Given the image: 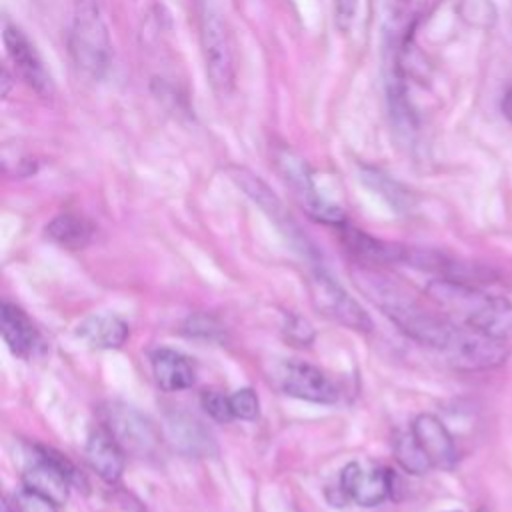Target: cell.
I'll use <instances>...</instances> for the list:
<instances>
[{
  "mask_svg": "<svg viewBox=\"0 0 512 512\" xmlns=\"http://www.w3.org/2000/svg\"><path fill=\"white\" fill-rule=\"evenodd\" d=\"M502 114L506 116V120L512 124V88L506 90L504 98H502Z\"/></svg>",
  "mask_w": 512,
  "mask_h": 512,
  "instance_id": "29",
  "label": "cell"
},
{
  "mask_svg": "<svg viewBox=\"0 0 512 512\" xmlns=\"http://www.w3.org/2000/svg\"><path fill=\"white\" fill-rule=\"evenodd\" d=\"M308 292L316 312H320L328 320H334L360 332L372 330V320L368 312L326 272L316 270L310 274Z\"/></svg>",
  "mask_w": 512,
  "mask_h": 512,
  "instance_id": "8",
  "label": "cell"
},
{
  "mask_svg": "<svg viewBox=\"0 0 512 512\" xmlns=\"http://www.w3.org/2000/svg\"><path fill=\"white\" fill-rule=\"evenodd\" d=\"M202 408L208 412L218 422H230L234 418L232 406H230V396H226L220 390H204L200 396Z\"/></svg>",
  "mask_w": 512,
  "mask_h": 512,
  "instance_id": "25",
  "label": "cell"
},
{
  "mask_svg": "<svg viewBox=\"0 0 512 512\" xmlns=\"http://www.w3.org/2000/svg\"><path fill=\"white\" fill-rule=\"evenodd\" d=\"M282 330H284V338L288 342H292L294 346H308L314 340L312 324L304 316L294 314V312H288L284 316Z\"/></svg>",
  "mask_w": 512,
  "mask_h": 512,
  "instance_id": "23",
  "label": "cell"
},
{
  "mask_svg": "<svg viewBox=\"0 0 512 512\" xmlns=\"http://www.w3.org/2000/svg\"><path fill=\"white\" fill-rule=\"evenodd\" d=\"M94 234V226L78 214H58L46 224V236L68 250L84 248Z\"/></svg>",
  "mask_w": 512,
  "mask_h": 512,
  "instance_id": "20",
  "label": "cell"
},
{
  "mask_svg": "<svg viewBox=\"0 0 512 512\" xmlns=\"http://www.w3.org/2000/svg\"><path fill=\"white\" fill-rule=\"evenodd\" d=\"M230 178L274 222V226L282 232V236L290 242L294 250H298L306 258L316 256L314 244L306 238L298 222L290 216L284 202L270 190V186L262 178H258L246 168H230Z\"/></svg>",
  "mask_w": 512,
  "mask_h": 512,
  "instance_id": "5",
  "label": "cell"
},
{
  "mask_svg": "<svg viewBox=\"0 0 512 512\" xmlns=\"http://www.w3.org/2000/svg\"><path fill=\"white\" fill-rule=\"evenodd\" d=\"M70 54L78 70L102 78L110 66L112 42L100 0H72Z\"/></svg>",
  "mask_w": 512,
  "mask_h": 512,
  "instance_id": "4",
  "label": "cell"
},
{
  "mask_svg": "<svg viewBox=\"0 0 512 512\" xmlns=\"http://www.w3.org/2000/svg\"><path fill=\"white\" fill-rule=\"evenodd\" d=\"M12 506L14 512H58V504L26 486L14 494Z\"/></svg>",
  "mask_w": 512,
  "mask_h": 512,
  "instance_id": "24",
  "label": "cell"
},
{
  "mask_svg": "<svg viewBox=\"0 0 512 512\" xmlns=\"http://www.w3.org/2000/svg\"><path fill=\"white\" fill-rule=\"evenodd\" d=\"M426 294L454 322L502 342L512 340V302L508 298L450 278L430 280Z\"/></svg>",
  "mask_w": 512,
  "mask_h": 512,
  "instance_id": "2",
  "label": "cell"
},
{
  "mask_svg": "<svg viewBox=\"0 0 512 512\" xmlns=\"http://www.w3.org/2000/svg\"><path fill=\"white\" fill-rule=\"evenodd\" d=\"M124 454L126 452L106 428L90 432L86 442V462L104 482L114 484L120 480L124 472Z\"/></svg>",
  "mask_w": 512,
  "mask_h": 512,
  "instance_id": "15",
  "label": "cell"
},
{
  "mask_svg": "<svg viewBox=\"0 0 512 512\" xmlns=\"http://www.w3.org/2000/svg\"><path fill=\"white\" fill-rule=\"evenodd\" d=\"M452 512H458V510H452Z\"/></svg>",
  "mask_w": 512,
  "mask_h": 512,
  "instance_id": "31",
  "label": "cell"
},
{
  "mask_svg": "<svg viewBox=\"0 0 512 512\" xmlns=\"http://www.w3.org/2000/svg\"><path fill=\"white\" fill-rule=\"evenodd\" d=\"M230 406L234 418L240 420H254L258 416V396L252 388H240L234 394H230Z\"/></svg>",
  "mask_w": 512,
  "mask_h": 512,
  "instance_id": "26",
  "label": "cell"
},
{
  "mask_svg": "<svg viewBox=\"0 0 512 512\" xmlns=\"http://www.w3.org/2000/svg\"><path fill=\"white\" fill-rule=\"evenodd\" d=\"M76 478V470L68 458L46 446H36L32 462L22 474L26 488L50 498L62 506L68 500L70 482Z\"/></svg>",
  "mask_w": 512,
  "mask_h": 512,
  "instance_id": "9",
  "label": "cell"
},
{
  "mask_svg": "<svg viewBox=\"0 0 512 512\" xmlns=\"http://www.w3.org/2000/svg\"><path fill=\"white\" fill-rule=\"evenodd\" d=\"M394 456L410 474H426L430 468H434L412 432H404L394 440Z\"/></svg>",
  "mask_w": 512,
  "mask_h": 512,
  "instance_id": "21",
  "label": "cell"
},
{
  "mask_svg": "<svg viewBox=\"0 0 512 512\" xmlns=\"http://www.w3.org/2000/svg\"><path fill=\"white\" fill-rule=\"evenodd\" d=\"M364 180H366V184H370L372 188H376L394 208H398V210H404L408 204H410V198H408V194L396 184V182H392V180H388L384 174H380V172H374V170H366V174H364Z\"/></svg>",
  "mask_w": 512,
  "mask_h": 512,
  "instance_id": "22",
  "label": "cell"
},
{
  "mask_svg": "<svg viewBox=\"0 0 512 512\" xmlns=\"http://www.w3.org/2000/svg\"><path fill=\"white\" fill-rule=\"evenodd\" d=\"M104 426L124 452L138 458L154 456L160 446V434L156 426L142 412L128 404L110 402L104 408Z\"/></svg>",
  "mask_w": 512,
  "mask_h": 512,
  "instance_id": "7",
  "label": "cell"
},
{
  "mask_svg": "<svg viewBox=\"0 0 512 512\" xmlns=\"http://www.w3.org/2000/svg\"><path fill=\"white\" fill-rule=\"evenodd\" d=\"M2 338L10 352L18 358L30 360L40 348V334L34 328L32 320L22 308L10 302H2Z\"/></svg>",
  "mask_w": 512,
  "mask_h": 512,
  "instance_id": "14",
  "label": "cell"
},
{
  "mask_svg": "<svg viewBox=\"0 0 512 512\" xmlns=\"http://www.w3.org/2000/svg\"><path fill=\"white\" fill-rule=\"evenodd\" d=\"M354 284L414 342L428 346L462 370H486L506 362L508 346L474 328L454 322L418 302L402 284L386 274L358 266L350 270Z\"/></svg>",
  "mask_w": 512,
  "mask_h": 512,
  "instance_id": "1",
  "label": "cell"
},
{
  "mask_svg": "<svg viewBox=\"0 0 512 512\" xmlns=\"http://www.w3.org/2000/svg\"><path fill=\"white\" fill-rule=\"evenodd\" d=\"M76 336L90 348H120L128 338V324L114 314H92L76 326Z\"/></svg>",
  "mask_w": 512,
  "mask_h": 512,
  "instance_id": "17",
  "label": "cell"
},
{
  "mask_svg": "<svg viewBox=\"0 0 512 512\" xmlns=\"http://www.w3.org/2000/svg\"><path fill=\"white\" fill-rule=\"evenodd\" d=\"M332 6H334V22L336 26L346 32L354 18H356V12H358V0H332Z\"/></svg>",
  "mask_w": 512,
  "mask_h": 512,
  "instance_id": "28",
  "label": "cell"
},
{
  "mask_svg": "<svg viewBox=\"0 0 512 512\" xmlns=\"http://www.w3.org/2000/svg\"><path fill=\"white\" fill-rule=\"evenodd\" d=\"M274 162H276V168L280 172V178L290 188L296 202L314 220H320L324 224H334V226H340V224L346 222L344 212L336 204L324 200L318 194V190L314 186V180H312V174H310L306 162L298 154H294L288 148H282L274 154Z\"/></svg>",
  "mask_w": 512,
  "mask_h": 512,
  "instance_id": "6",
  "label": "cell"
},
{
  "mask_svg": "<svg viewBox=\"0 0 512 512\" xmlns=\"http://www.w3.org/2000/svg\"><path fill=\"white\" fill-rule=\"evenodd\" d=\"M410 432L414 434L416 442L428 456L434 468L452 470L458 462V448L454 436L444 426V422L434 414H418L412 420Z\"/></svg>",
  "mask_w": 512,
  "mask_h": 512,
  "instance_id": "13",
  "label": "cell"
},
{
  "mask_svg": "<svg viewBox=\"0 0 512 512\" xmlns=\"http://www.w3.org/2000/svg\"><path fill=\"white\" fill-rule=\"evenodd\" d=\"M274 380L284 394L300 400L316 404H332L338 400L336 384L320 368L306 362H282L276 368Z\"/></svg>",
  "mask_w": 512,
  "mask_h": 512,
  "instance_id": "12",
  "label": "cell"
},
{
  "mask_svg": "<svg viewBox=\"0 0 512 512\" xmlns=\"http://www.w3.org/2000/svg\"><path fill=\"white\" fill-rule=\"evenodd\" d=\"M150 362L154 380L164 392H178L194 384V366L184 354L172 348H158L152 352Z\"/></svg>",
  "mask_w": 512,
  "mask_h": 512,
  "instance_id": "18",
  "label": "cell"
},
{
  "mask_svg": "<svg viewBox=\"0 0 512 512\" xmlns=\"http://www.w3.org/2000/svg\"><path fill=\"white\" fill-rule=\"evenodd\" d=\"M2 38L6 54L20 80L40 98H50L54 94V82L30 38L12 22H4Z\"/></svg>",
  "mask_w": 512,
  "mask_h": 512,
  "instance_id": "10",
  "label": "cell"
},
{
  "mask_svg": "<svg viewBox=\"0 0 512 512\" xmlns=\"http://www.w3.org/2000/svg\"><path fill=\"white\" fill-rule=\"evenodd\" d=\"M340 490L358 506H378L394 492V474L388 468L348 462L340 472Z\"/></svg>",
  "mask_w": 512,
  "mask_h": 512,
  "instance_id": "11",
  "label": "cell"
},
{
  "mask_svg": "<svg viewBox=\"0 0 512 512\" xmlns=\"http://www.w3.org/2000/svg\"><path fill=\"white\" fill-rule=\"evenodd\" d=\"M340 234H342V242L344 246L356 254L358 258H362L364 262H380V264H406L408 260V250L406 246L400 244H392V242H384L378 238L368 236L366 232L348 226L346 222L340 224Z\"/></svg>",
  "mask_w": 512,
  "mask_h": 512,
  "instance_id": "16",
  "label": "cell"
},
{
  "mask_svg": "<svg viewBox=\"0 0 512 512\" xmlns=\"http://www.w3.org/2000/svg\"><path fill=\"white\" fill-rule=\"evenodd\" d=\"M168 434L172 442L186 454L192 456H210L216 452L210 432L192 416L182 412H172L166 418Z\"/></svg>",
  "mask_w": 512,
  "mask_h": 512,
  "instance_id": "19",
  "label": "cell"
},
{
  "mask_svg": "<svg viewBox=\"0 0 512 512\" xmlns=\"http://www.w3.org/2000/svg\"><path fill=\"white\" fill-rule=\"evenodd\" d=\"M2 512H14V506L8 504V500H4V502H2Z\"/></svg>",
  "mask_w": 512,
  "mask_h": 512,
  "instance_id": "30",
  "label": "cell"
},
{
  "mask_svg": "<svg viewBox=\"0 0 512 512\" xmlns=\"http://www.w3.org/2000/svg\"><path fill=\"white\" fill-rule=\"evenodd\" d=\"M184 332L188 336H196V338H206V340H214L222 334V326L206 316V314H198L194 318H190L186 324H184Z\"/></svg>",
  "mask_w": 512,
  "mask_h": 512,
  "instance_id": "27",
  "label": "cell"
},
{
  "mask_svg": "<svg viewBox=\"0 0 512 512\" xmlns=\"http://www.w3.org/2000/svg\"><path fill=\"white\" fill-rule=\"evenodd\" d=\"M198 38L208 82L216 96H228L236 84V50L230 26L214 0H198Z\"/></svg>",
  "mask_w": 512,
  "mask_h": 512,
  "instance_id": "3",
  "label": "cell"
}]
</instances>
